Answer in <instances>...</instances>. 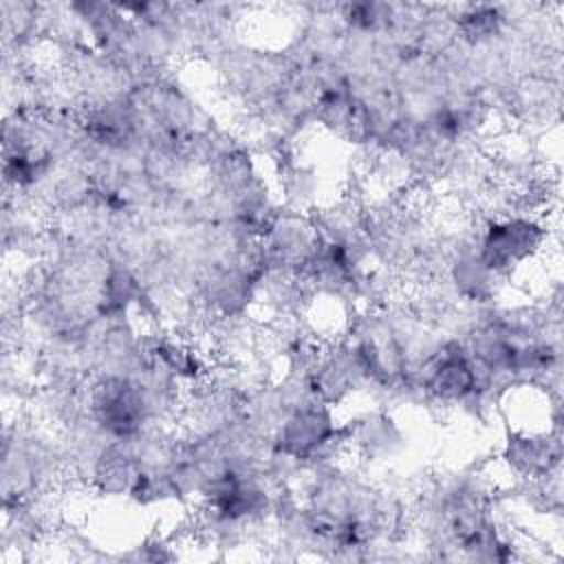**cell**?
Listing matches in <instances>:
<instances>
[{"instance_id": "1", "label": "cell", "mask_w": 564, "mask_h": 564, "mask_svg": "<svg viewBox=\"0 0 564 564\" xmlns=\"http://www.w3.org/2000/svg\"><path fill=\"white\" fill-rule=\"evenodd\" d=\"M546 240L549 227L542 220L524 212H505L485 223L474 245L480 260L498 278H507L540 256Z\"/></svg>"}, {"instance_id": "3", "label": "cell", "mask_w": 564, "mask_h": 564, "mask_svg": "<svg viewBox=\"0 0 564 564\" xmlns=\"http://www.w3.org/2000/svg\"><path fill=\"white\" fill-rule=\"evenodd\" d=\"M348 445L357 447L359 454L375 460H388L401 447L403 434L397 423L383 412H368L346 427Z\"/></svg>"}, {"instance_id": "2", "label": "cell", "mask_w": 564, "mask_h": 564, "mask_svg": "<svg viewBox=\"0 0 564 564\" xmlns=\"http://www.w3.org/2000/svg\"><path fill=\"white\" fill-rule=\"evenodd\" d=\"M502 460L520 478L542 480L560 471V460H562L560 432H546V434L513 432L505 443Z\"/></svg>"}]
</instances>
